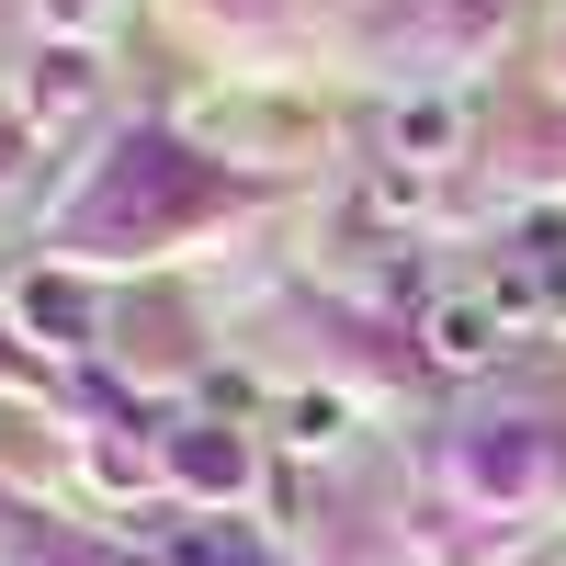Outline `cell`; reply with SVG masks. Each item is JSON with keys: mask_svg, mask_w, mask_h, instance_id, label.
I'll return each mask as SVG.
<instances>
[{"mask_svg": "<svg viewBox=\"0 0 566 566\" xmlns=\"http://www.w3.org/2000/svg\"><path fill=\"white\" fill-rule=\"evenodd\" d=\"M419 340H431L442 374H476V363H499V340H510V306H499V295H442L431 317H419Z\"/></svg>", "mask_w": 566, "mask_h": 566, "instance_id": "cell-1", "label": "cell"}, {"mask_svg": "<svg viewBox=\"0 0 566 566\" xmlns=\"http://www.w3.org/2000/svg\"><path fill=\"white\" fill-rule=\"evenodd\" d=\"M23 328H34V340H57V352H91V328H103V317H91V295H80L69 272H34V283H23Z\"/></svg>", "mask_w": 566, "mask_h": 566, "instance_id": "cell-2", "label": "cell"}, {"mask_svg": "<svg viewBox=\"0 0 566 566\" xmlns=\"http://www.w3.org/2000/svg\"><path fill=\"white\" fill-rule=\"evenodd\" d=\"M170 464H181V488L239 499V476H250V442H239V431H170Z\"/></svg>", "mask_w": 566, "mask_h": 566, "instance_id": "cell-3", "label": "cell"}, {"mask_svg": "<svg viewBox=\"0 0 566 566\" xmlns=\"http://www.w3.org/2000/svg\"><path fill=\"white\" fill-rule=\"evenodd\" d=\"M386 148L397 159H453L464 148V103H397L386 114Z\"/></svg>", "mask_w": 566, "mask_h": 566, "instance_id": "cell-4", "label": "cell"}, {"mask_svg": "<svg viewBox=\"0 0 566 566\" xmlns=\"http://www.w3.org/2000/svg\"><path fill=\"white\" fill-rule=\"evenodd\" d=\"M159 566H261V544L250 533H170Z\"/></svg>", "mask_w": 566, "mask_h": 566, "instance_id": "cell-5", "label": "cell"}, {"mask_svg": "<svg viewBox=\"0 0 566 566\" xmlns=\"http://www.w3.org/2000/svg\"><path fill=\"white\" fill-rule=\"evenodd\" d=\"M464 464H476V488H533V476H544V453H533V442H476Z\"/></svg>", "mask_w": 566, "mask_h": 566, "instance_id": "cell-6", "label": "cell"}, {"mask_svg": "<svg viewBox=\"0 0 566 566\" xmlns=\"http://www.w3.org/2000/svg\"><path fill=\"white\" fill-rule=\"evenodd\" d=\"M80 103H91V69L80 57H45L34 69V114H80Z\"/></svg>", "mask_w": 566, "mask_h": 566, "instance_id": "cell-7", "label": "cell"}, {"mask_svg": "<svg viewBox=\"0 0 566 566\" xmlns=\"http://www.w3.org/2000/svg\"><path fill=\"white\" fill-rule=\"evenodd\" d=\"M295 442H340V397H295Z\"/></svg>", "mask_w": 566, "mask_h": 566, "instance_id": "cell-8", "label": "cell"}]
</instances>
